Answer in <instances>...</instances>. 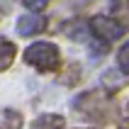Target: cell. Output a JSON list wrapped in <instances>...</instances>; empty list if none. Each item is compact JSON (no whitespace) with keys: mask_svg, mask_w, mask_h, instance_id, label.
<instances>
[{"mask_svg":"<svg viewBox=\"0 0 129 129\" xmlns=\"http://www.w3.org/2000/svg\"><path fill=\"white\" fill-rule=\"evenodd\" d=\"M32 129H63V117L61 115H39L32 124Z\"/></svg>","mask_w":129,"mask_h":129,"instance_id":"5","label":"cell"},{"mask_svg":"<svg viewBox=\"0 0 129 129\" xmlns=\"http://www.w3.org/2000/svg\"><path fill=\"white\" fill-rule=\"evenodd\" d=\"M22 3H24V7L34 10V12H42L44 7L49 5V0H22Z\"/></svg>","mask_w":129,"mask_h":129,"instance_id":"9","label":"cell"},{"mask_svg":"<svg viewBox=\"0 0 129 129\" xmlns=\"http://www.w3.org/2000/svg\"><path fill=\"white\" fill-rule=\"evenodd\" d=\"M0 20H3V10H0Z\"/></svg>","mask_w":129,"mask_h":129,"instance_id":"10","label":"cell"},{"mask_svg":"<svg viewBox=\"0 0 129 129\" xmlns=\"http://www.w3.org/2000/svg\"><path fill=\"white\" fill-rule=\"evenodd\" d=\"M102 83L107 88H122L124 83H127V73L124 71H107L102 76Z\"/></svg>","mask_w":129,"mask_h":129,"instance_id":"7","label":"cell"},{"mask_svg":"<svg viewBox=\"0 0 129 129\" xmlns=\"http://www.w3.org/2000/svg\"><path fill=\"white\" fill-rule=\"evenodd\" d=\"M24 61L29 66H34L37 71H56L61 63V54L49 42H34L24 51Z\"/></svg>","mask_w":129,"mask_h":129,"instance_id":"1","label":"cell"},{"mask_svg":"<svg viewBox=\"0 0 129 129\" xmlns=\"http://www.w3.org/2000/svg\"><path fill=\"white\" fill-rule=\"evenodd\" d=\"M127 54H129V46H127V44H122V46H119V54H117V61H119V71H124V73H129Z\"/></svg>","mask_w":129,"mask_h":129,"instance_id":"8","label":"cell"},{"mask_svg":"<svg viewBox=\"0 0 129 129\" xmlns=\"http://www.w3.org/2000/svg\"><path fill=\"white\" fill-rule=\"evenodd\" d=\"M15 56H17L15 44L10 42V39H5V37H0V71L10 68V66H12V61H15Z\"/></svg>","mask_w":129,"mask_h":129,"instance_id":"4","label":"cell"},{"mask_svg":"<svg viewBox=\"0 0 129 129\" xmlns=\"http://www.w3.org/2000/svg\"><path fill=\"white\" fill-rule=\"evenodd\" d=\"M22 127V115L15 110L5 107L0 110V129H20Z\"/></svg>","mask_w":129,"mask_h":129,"instance_id":"6","label":"cell"},{"mask_svg":"<svg viewBox=\"0 0 129 129\" xmlns=\"http://www.w3.org/2000/svg\"><path fill=\"white\" fill-rule=\"evenodd\" d=\"M46 29V17L39 12H27V15H22L20 20H17V32H20L22 37H34L39 34V32H44Z\"/></svg>","mask_w":129,"mask_h":129,"instance_id":"3","label":"cell"},{"mask_svg":"<svg viewBox=\"0 0 129 129\" xmlns=\"http://www.w3.org/2000/svg\"><path fill=\"white\" fill-rule=\"evenodd\" d=\"M90 29H93V34L102 42H115L119 37H124V27L119 24L117 20L112 17H105V15H98L90 20Z\"/></svg>","mask_w":129,"mask_h":129,"instance_id":"2","label":"cell"}]
</instances>
